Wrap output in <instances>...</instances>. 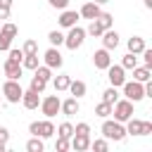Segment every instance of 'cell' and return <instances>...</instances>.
<instances>
[{
	"instance_id": "6da1fadb",
	"label": "cell",
	"mask_w": 152,
	"mask_h": 152,
	"mask_svg": "<svg viewBox=\"0 0 152 152\" xmlns=\"http://www.w3.org/2000/svg\"><path fill=\"white\" fill-rule=\"evenodd\" d=\"M102 138H107V140H114V142H121L124 138H126V126L121 124V121H112V119H104L102 121Z\"/></svg>"
},
{
	"instance_id": "7a4b0ae2",
	"label": "cell",
	"mask_w": 152,
	"mask_h": 152,
	"mask_svg": "<svg viewBox=\"0 0 152 152\" xmlns=\"http://www.w3.org/2000/svg\"><path fill=\"white\" fill-rule=\"evenodd\" d=\"M0 93L5 95V100H7L10 104H17V102L21 100V93H24V88H21V83H19V81H12V78H7V81L2 83V88H0Z\"/></svg>"
},
{
	"instance_id": "3957f363",
	"label": "cell",
	"mask_w": 152,
	"mask_h": 152,
	"mask_svg": "<svg viewBox=\"0 0 152 152\" xmlns=\"http://www.w3.org/2000/svg\"><path fill=\"white\" fill-rule=\"evenodd\" d=\"M133 104L135 102H131V100H116L114 104H112V114H114V119L116 121H121V124H126L131 116H133Z\"/></svg>"
},
{
	"instance_id": "277c9868",
	"label": "cell",
	"mask_w": 152,
	"mask_h": 152,
	"mask_svg": "<svg viewBox=\"0 0 152 152\" xmlns=\"http://www.w3.org/2000/svg\"><path fill=\"white\" fill-rule=\"evenodd\" d=\"M121 88H124L126 100H131V102H140L145 97V83H140V81H124Z\"/></svg>"
},
{
	"instance_id": "5b68a950",
	"label": "cell",
	"mask_w": 152,
	"mask_h": 152,
	"mask_svg": "<svg viewBox=\"0 0 152 152\" xmlns=\"http://www.w3.org/2000/svg\"><path fill=\"white\" fill-rule=\"evenodd\" d=\"M152 133V121H142V119H128L126 121V135H150Z\"/></svg>"
},
{
	"instance_id": "8992f818",
	"label": "cell",
	"mask_w": 152,
	"mask_h": 152,
	"mask_svg": "<svg viewBox=\"0 0 152 152\" xmlns=\"http://www.w3.org/2000/svg\"><path fill=\"white\" fill-rule=\"evenodd\" d=\"M83 40H86V28H81V26H71V28H69V33L64 36V45H66L69 50L81 48V45H83Z\"/></svg>"
},
{
	"instance_id": "52a82bcc",
	"label": "cell",
	"mask_w": 152,
	"mask_h": 152,
	"mask_svg": "<svg viewBox=\"0 0 152 152\" xmlns=\"http://www.w3.org/2000/svg\"><path fill=\"white\" fill-rule=\"evenodd\" d=\"M104 71H107V78H109V83H112L114 88H121V86H124V81H126V69H124L121 64H109Z\"/></svg>"
},
{
	"instance_id": "ba28073f",
	"label": "cell",
	"mask_w": 152,
	"mask_h": 152,
	"mask_svg": "<svg viewBox=\"0 0 152 152\" xmlns=\"http://www.w3.org/2000/svg\"><path fill=\"white\" fill-rule=\"evenodd\" d=\"M59 102H62V100H59L57 95H48V97H43V100H40V104H38V107H40V112L45 114V119H52V116L59 112Z\"/></svg>"
},
{
	"instance_id": "9c48e42d",
	"label": "cell",
	"mask_w": 152,
	"mask_h": 152,
	"mask_svg": "<svg viewBox=\"0 0 152 152\" xmlns=\"http://www.w3.org/2000/svg\"><path fill=\"white\" fill-rule=\"evenodd\" d=\"M2 71H5V76H7V78L19 81V78H21V74H24V66H21V62H19V59L7 57V59H5V64H2Z\"/></svg>"
},
{
	"instance_id": "30bf717a",
	"label": "cell",
	"mask_w": 152,
	"mask_h": 152,
	"mask_svg": "<svg viewBox=\"0 0 152 152\" xmlns=\"http://www.w3.org/2000/svg\"><path fill=\"white\" fill-rule=\"evenodd\" d=\"M43 59H45V66H50V69H62V64H64V57H62L59 48H50V50H45Z\"/></svg>"
},
{
	"instance_id": "8fae6325",
	"label": "cell",
	"mask_w": 152,
	"mask_h": 152,
	"mask_svg": "<svg viewBox=\"0 0 152 152\" xmlns=\"http://www.w3.org/2000/svg\"><path fill=\"white\" fill-rule=\"evenodd\" d=\"M69 140H71L69 147H74L76 152H86L90 147V133H74Z\"/></svg>"
},
{
	"instance_id": "7c38bea8",
	"label": "cell",
	"mask_w": 152,
	"mask_h": 152,
	"mask_svg": "<svg viewBox=\"0 0 152 152\" xmlns=\"http://www.w3.org/2000/svg\"><path fill=\"white\" fill-rule=\"evenodd\" d=\"M93 64H95V69H107L109 64H112V57H109V50L107 48H100V50H95L93 52Z\"/></svg>"
},
{
	"instance_id": "4fadbf2b",
	"label": "cell",
	"mask_w": 152,
	"mask_h": 152,
	"mask_svg": "<svg viewBox=\"0 0 152 152\" xmlns=\"http://www.w3.org/2000/svg\"><path fill=\"white\" fill-rule=\"evenodd\" d=\"M26 109H38V104H40V93H36V90H24L21 93V100H19Z\"/></svg>"
},
{
	"instance_id": "5bb4252c",
	"label": "cell",
	"mask_w": 152,
	"mask_h": 152,
	"mask_svg": "<svg viewBox=\"0 0 152 152\" xmlns=\"http://www.w3.org/2000/svg\"><path fill=\"white\" fill-rule=\"evenodd\" d=\"M102 5H97V2H93V0H88V2H83L81 5V10H78V17H83V19H95L102 10H100Z\"/></svg>"
},
{
	"instance_id": "9a60e30c",
	"label": "cell",
	"mask_w": 152,
	"mask_h": 152,
	"mask_svg": "<svg viewBox=\"0 0 152 152\" xmlns=\"http://www.w3.org/2000/svg\"><path fill=\"white\" fill-rule=\"evenodd\" d=\"M78 109H81L78 97H66V100L59 102V112H62L64 116H74V114H78Z\"/></svg>"
},
{
	"instance_id": "2e32d148",
	"label": "cell",
	"mask_w": 152,
	"mask_h": 152,
	"mask_svg": "<svg viewBox=\"0 0 152 152\" xmlns=\"http://www.w3.org/2000/svg\"><path fill=\"white\" fill-rule=\"evenodd\" d=\"M76 21H78V12L62 10V14H59V26L62 28H71V26H76Z\"/></svg>"
},
{
	"instance_id": "e0dca14e",
	"label": "cell",
	"mask_w": 152,
	"mask_h": 152,
	"mask_svg": "<svg viewBox=\"0 0 152 152\" xmlns=\"http://www.w3.org/2000/svg\"><path fill=\"white\" fill-rule=\"evenodd\" d=\"M102 48H107V50H114L116 45H119V33L114 31V28H107V31H102Z\"/></svg>"
},
{
	"instance_id": "ac0fdd59",
	"label": "cell",
	"mask_w": 152,
	"mask_h": 152,
	"mask_svg": "<svg viewBox=\"0 0 152 152\" xmlns=\"http://www.w3.org/2000/svg\"><path fill=\"white\" fill-rule=\"evenodd\" d=\"M55 135V124L50 121V119H45V121H38V138H52Z\"/></svg>"
},
{
	"instance_id": "d6986e66",
	"label": "cell",
	"mask_w": 152,
	"mask_h": 152,
	"mask_svg": "<svg viewBox=\"0 0 152 152\" xmlns=\"http://www.w3.org/2000/svg\"><path fill=\"white\" fill-rule=\"evenodd\" d=\"M145 48H147V45H145V38H140V36H133V38H128V52H133V55H140Z\"/></svg>"
},
{
	"instance_id": "ffe728a7",
	"label": "cell",
	"mask_w": 152,
	"mask_h": 152,
	"mask_svg": "<svg viewBox=\"0 0 152 152\" xmlns=\"http://www.w3.org/2000/svg\"><path fill=\"white\" fill-rule=\"evenodd\" d=\"M131 71H133V81L145 83V81H150V78H152V69H147V66H133Z\"/></svg>"
},
{
	"instance_id": "44dd1931",
	"label": "cell",
	"mask_w": 152,
	"mask_h": 152,
	"mask_svg": "<svg viewBox=\"0 0 152 152\" xmlns=\"http://www.w3.org/2000/svg\"><path fill=\"white\" fill-rule=\"evenodd\" d=\"M69 83H71V76H69V74H59V76H55V78H52V86H55V90H57V93L66 90V88H69Z\"/></svg>"
},
{
	"instance_id": "7402d4cb",
	"label": "cell",
	"mask_w": 152,
	"mask_h": 152,
	"mask_svg": "<svg viewBox=\"0 0 152 152\" xmlns=\"http://www.w3.org/2000/svg\"><path fill=\"white\" fill-rule=\"evenodd\" d=\"M66 90H69V93H71V97H83V95H86V90H88V88H86V83H83V81H71V83H69V88H66Z\"/></svg>"
},
{
	"instance_id": "603a6c76",
	"label": "cell",
	"mask_w": 152,
	"mask_h": 152,
	"mask_svg": "<svg viewBox=\"0 0 152 152\" xmlns=\"http://www.w3.org/2000/svg\"><path fill=\"white\" fill-rule=\"evenodd\" d=\"M95 19H97V21H100V26H102V28H104V31H107V28H112V26H114V17H112V14H109V12H100V14H97V17H95Z\"/></svg>"
},
{
	"instance_id": "cb8c5ba5",
	"label": "cell",
	"mask_w": 152,
	"mask_h": 152,
	"mask_svg": "<svg viewBox=\"0 0 152 152\" xmlns=\"http://www.w3.org/2000/svg\"><path fill=\"white\" fill-rule=\"evenodd\" d=\"M102 31H104V28L100 26V21H97V19H90V26L86 28V36H93V38H100V36H102Z\"/></svg>"
},
{
	"instance_id": "d4e9b609",
	"label": "cell",
	"mask_w": 152,
	"mask_h": 152,
	"mask_svg": "<svg viewBox=\"0 0 152 152\" xmlns=\"http://www.w3.org/2000/svg\"><path fill=\"white\" fill-rule=\"evenodd\" d=\"M26 150H28V152H43V150H45V145H43V138L33 135V138L26 142Z\"/></svg>"
},
{
	"instance_id": "484cf974",
	"label": "cell",
	"mask_w": 152,
	"mask_h": 152,
	"mask_svg": "<svg viewBox=\"0 0 152 152\" xmlns=\"http://www.w3.org/2000/svg\"><path fill=\"white\" fill-rule=\"evenodd\" d=\"M48 40H50L52 48H59V45H64V33L62 31H50L48 33Z\"/></svg>"
},
{
	"instance_id": "4316f807",
	"label": "cell",
	"mask_w": 152,
	"mask_h": 152,
	"mask_svg": "<svg viewBox=\"0 0 152 152\" xmlns=\"http://www.w3.org/2000/svg\"><path fill=\"white\" fill-rule=\"evenodd\" d=\"M21 66L33 71V69L38 66V52H36V55H24V57H21Z\"/></svg>"
},
{
	"instance_id": "83f0119b",
	"label": "cell",
	"mask_w": 152,
	"mask_h": 152,
	"mask_svg": "<svg viewBox=\"0 0 152 152\" xmlns=\"http://www.w3.org/2000/svg\"><path fill=\"white\" fill-rule=\"evenodd\" d=\"M28 88H31V90H36V93H43V90L48 88V81H43L40 76H36V74H33V76H31V86H28Z\"/></svg>"
},
{
	"instance_id": "f1b7e54d",
	"label": "cell",
	"mask_w": 152,
	"mask_h": 152,
	"mask_svg": "<svg viewBox=\"0 0 152 152\" xmlns=\"http://www.w3.org/2000/svg\"><path fill=\"white\" fill-rule=\"evenodd\" d=\"M121 66H124V69H133V66H138V55L126 52V55H124V59H121Z\"/></svg>"
},
{
	"instance_id": "f546056e",
	"label": "cell",
	"mask_w": 152,
	"mask_h": 152,
	"mask_svg": "<svg viewBox=\"0 0 152 152\" xmlns=\"http://www.w3.org/2000/svg\"><path fill=\"white\" fill-rule=\"evenodd\" d=\"M95 114H97V116H100V119H107V116H109V114H112V104H109V102H104V100H102V102H100V104H97V107H95Z\"/></svg>"
},
{
	"instance_id": "4dcf8cb0",
	"label": "cell",
	"mask_w": 152,
	"mask_h": 152,
	"mask_svg": "<svg viewBox=\"0 0 152 152\" xmlns=\"http://www.w3.org/2000/svg\"><path fill=\"white\" fill-rule=\"evenodd\" d=\"M55 133H57V135H64V138H71V135H74V126H71L69 121H64V124H59V126L55 128Z\"/></svg>"
},
{
	"instance_id": "1f68e13d",
	"label": "cell",
	"mask_w": 152,
	"mask_h": 152,
	"mask_svg": "<svg viewBox=\"0 0 152 152\" xmlns=\"http://www.w3.org/2000/svg\"><path fill=\"white\" fill-rule=\"evenodd\" d=\"M33 74H36V76H40L43 81H50V78H52V69H50V66H45V64H43V66L38 64V66L33 69Z\"/></svg>"
},
{
	"instance_id": "d6a6232c",
	"label": "cell",
	"mask_w": 152,
	"mask_h": 152,
	"mask_svg": "<svg viewBox=\"0 0 152 152\" xmlns=\"http://www.w3.org/2000/svg\"><path fill=\"white\" fill-rule=\"evenodd\" d=\"M102 100H104V102H109V104H114V102L119 100V93H116V88H114V86H109V88L102 93Z\"/></svg>"
},
{
	"instance_id": "836d02e7",
	"label": "cell",
	"mask_w": 152,
	"mask_h": 152,
	"mask_svg": "<svg viewBox=\"0 0 152 152\" xmlns=\"http://www.w3.org/2000/svg\"><path fill=\"white\" fill-rule=\"evenodd\" d=\"M90 147H93V150H97V152H107V150H109V140H107V138L90 140Z\"/></svg>"
},
{
	"instance_id": "e575fe53",
	"label": "cell",
	"mask_w": 152,
	"mask_h": 152,
	"mask_svg": "<svg viewBox=\"0 0 152 152\" xmlns=\"http://www.w3.org/2000/svg\"><path fill=\"white\" fill-rule=\"evenodd\" d=\"M21 52H24V55H36V52H38V43H36L33 38H28V40L24 43V48H21Z\"/></svg>"
},
{
	"instance_id": "d590c367",
	"label": "cell",
	"mask_w": 152,
	"mask_h": 152,
	"mask_svg": "<svg viewBox=\"0 0 152 152\" xmlns=\"http://www.w3.org/2000/svg\"><path fill=\"white\" fill-rule=\"evenodd\" d=\"M0 31H2V33H7L10 38H17V33H19V28H17V26H14L12 21H7V24H2V28H0Z\"/></svg>"
},
{
	"instance_id": "8d00e7d4",
	"label": "cell",
	"mask_w": 152,
	"mask_h": 152,
	"mask_svg": "<svg viewBox=\"0 0 152 152\" xmlns=\"http://www.w3.org/2000/svg\"><path fill=\"white\" fill-rule=\"evenodd\" d=\"M55 150H57V152H66V150H69V138H64V135H57Z\"/></svg>"
},
{
	"instance_id": "74e56055",
	"label": "cell",
	"mask_w": 152,
	"mask_h": 152,
	"mask_svg": "<svg viewBox=\"0 0 152 152\" xmlns=\"http://www.w3.org/2000/svg\"><path fill=\"white\" fill-rule=\"evenodd\" d=\"M10 48H12V38H10L7 33H2V31H0V52H7Z\"/></svg>"
},
{
	"instance_id": "f35d334b",
	"label": "cell",
	"mask_w": 152,
	"mask_h": 152,
	"mask_svg": "<svg viewBox=\"0 0 152 152\" xmlns=\"http://www.w3.org/2000/svg\"><path fill=\"white\" fill-rule=\"evenodd\" d=\"M140 55H142V62H145V66H147V69H152V50H150V48H145Z\"/></svg>"
},
{
	"instance_id": "ab89813d",
	"label": "cell",
	"mask_w": 152,
	"mask_h": 152,
	"mask_svg": "<svg viewBox=\"0 0 152 152\" xmlns=\"http://www.w3.org/2000/svg\"><path fill=\"white\" fill-rule=\"evenodd\" d=\"M48 5L55 7V10H66L69 7V0H48Z\"/></svg>"
},
{
	"instance_id": "60d3db41",
	"label": "cell",
	"mask_w": 152,
	"mask_h": 152,
	"mask_svg": "<svg viewBox=\"0 0 152 152\" xmlns=\"http://www.w3.org/2000/svg\"><path fill=\"white\" fill-rule=\"evenodd\" d=\"M7 57H12V59H19V62H21L24 52H21V50H17V48H10V50H7Z\"/></svg>"
},
{
	"instance_id": "b9f144b4",
	"label": "cell",
	"mask_w": 152,
	"mask_h": 152,
	"mask_svg": "<svg viewBox=\"0 0 152 152\" xmlns=\"http://www.w3.org/2000/svg\"><path fill=\"white\" fill-rule=\"evenodd\" d=\"M74 133H90V126H88L86 121H81V124L74 126Z\"/></svg>"
},
{
	"instance_id": "7bdbcfd3",
	"label": "cell",
	"mask_w": 152,
	"mask_h": 152,
	"mask_svg": "<svg viewBox=\"0 0 152 152\" xmlns=\"http://www.w3.org/2000/svg\"><path fill=\"white\" fill-rule=\"evenodd\" d=\"M7 140H10V131L5 126H0V142H7Z\"/></svg>"
},
{
	"instance_id": "ee69618b",
	"label": "cell",
	"mask_w": 152,
	"mask_h": 152,
	"mask_svg": "<svg viewBox=\"0 0 152 152\" xmlns=\"http://www.w3.org/2000/svg\"><path fill=\"white\" fill-rule=\"evenodd\" d=\"M28 133L31 135H38V121H31L28 124Z\"/></svg>"
},
{
	"instance_id": "f6af8a7d",
	"label": "cell",
	"mask_w": 152,
	"mask_h": 152,
	"mask_svg": "<svg viewBox=\"0 0 152 152\" xmlns=\"http://www.w3.org/2000/svg\"><path fill=\"white\" fill-rule=\"evenodd\" d=\"M10 10H12V7H2V5H0V19H10Z\"/></svg>"
},
{
	"instance_id": "bcb514c9",
	"label": "cell",
	"mask_w": 152,
	"mask_h": 152,
	"mask_svg": "<svg viewBox=\"0 0 152 152\" xmlns=\"http://www.w3.org/2000/svg\"><path fill=\"white\" fill-rule=\"evenodd\" d=\"M0 5L2 7H12V0H0Z\"/></svg>"
},
{
	"instance_id": "7dc6e473",
	"label": "cell",
	"mask_w": 152,
	"mask_h": 152,
	"mask_svg": "<svg viewBox=\"0 0 152 152\" xmlns=\"http://www.w3.org/2000/svg\"><path fill=\"white\" fill-rule=\"evenodd\" d=\"M7 150V142H0V152H5Z\"/></svg>"
},
{
	"instance_id": "c3c4849f",
	"label": "cell",
	"mask_w": 152,
	"mask_h": 152,
	"mask_svg": "<svg viewBox=\"0 0 152 152\" xmlns=\"http://www.w3.org/2000/svg\"><path fill=\"white\" fill-rule=\"evenodd\" d=\"M93 2H97V5H107L109 0H93Z\"/></svg>"
},
{
	"instance_id": "681fc988",
	"label": "cell",
	"mask_w": 152,
	"mask_h": 152,
	"mask_svg": "<svg viewBox=\"0 0 152 152\" xmlns=\"http://www.w3.org/2000/svg\"><path fill=\"white\" fill-rule=\"evenodd\" d=\"M145 7L150 10V7H152V0H145Z\"/></svg>"
}]
</instances>
